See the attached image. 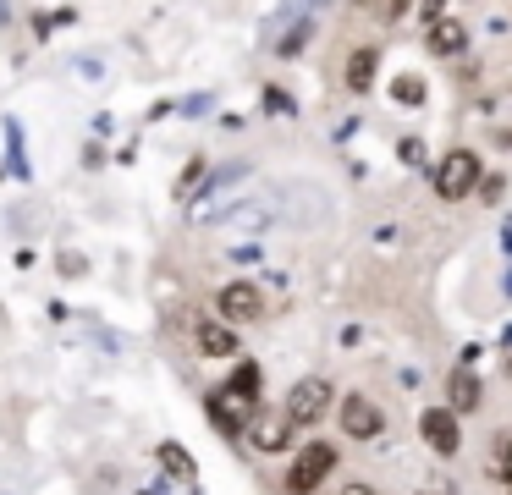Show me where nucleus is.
Listing matches in <instances>:
<instances>
[{"mask_svg": "<svg viewBox=\"0 0 512 495\" xmlns=\"http://www.w3.org/2000/svg\"><path fill=\"white\" fill-rule=\"evenodd\" d=\"M342 495H375V490H369V484H347Z\"/></svg>", "mask_w": 512, "mask_h": 495, "instance_id": "a211bd4d", "label": "nucleus"}, {"mask_svg": "<svg viewBox=\"0 0 512 495\" xmlns=\"http://www.w3.org/2000/svg\"><path fill=\"white\" fill-rule=\"evenodd\" d=\"M358 6H369L380 22H397L402 17V0H358Z\"/></svg>", "mask_w": 512, "mask_h": 495, "instance_id": "2eb2a0df", "label": "nucleus"}, {"mask_svg": "<svg viewBox=\"0 0 512 495\" xmlns=\"http://www.w3.org/2000/svg\"><path fill=\"white\" fill-rule=\"evenodd\" d=\"M424 440H430V451H441V457H457L463 451V429H457V407H430V413L419 418Z\"/></svg>", "mask_w": 512, "mask_h": 495, "instance_id": "6e6552de", "label": "nucleus"}, {"mask_svg": "<svg viewBox=\"0 0 512 495\" xmlns=\"http://www.w3.org/2000/svg\"><path fill=\"white\" fill-rule=\"evenodd\" d=\"M446 396H452V407L457 413H468V407H479V380H474V369H452V380H446Z\"/></svg>", "mask_w": 512, "mask_h": 495, "instance_id": "9b49d317", "label": "nucleus"}, {"mask_svg": "<svg viewBox=\"0 0 512 495\" xmlns=\"http://www.w3.org/2000/svg\"><path fill=\"white\" fill-rule=\"evenodd\" d=\"M215 308H221V319H232V325H254V319H265V292H259L254 281H226L221 292H215Z\"/></svg>", "mask_w": 512, "mask_h": 495, "instance_id": "20e7f679", "label": "nucleus"}, {"mask_svg": "<svg viewBox=\"0 0 512 495\" xmlns=\"http://www.w3.org/2000/svg\"><path fill=\"white\" fill-rule=\"evenodd\" d=\"M463 44H468V28H463L457 17L430 22V50H435V55H463Z\"/></svg>", "mask_w": 512, "mask_h": 495, "instance_id": "9d476101", "label": "nucleus"}, {"mask_svg": "<svg viewBox=\"0 0 512 495\" xmlns=\"http://www.w3.org/2000/svg\"><path fill=\"white\" fill-rule=\"evenodd\" d=\"M375 66H380V50H353L347 55V88L364 94V88L375 83Z\"/></svg>", "mask_w": 512, "mask_h": 495, "instance_id": "f8f14e48", "label": "nucleus"}, {"mask_svg": "<svg viewBox=\"0 0 512 495\" xmlns=\"http://www.w3.org/2000/svg\"><path fill=\"white\" fill-rule=\"evenodd\" d=\"M501 479H507V490H512V440H507V457H501Z\"/></svg>", "mask_w": 512, "mask_h": 495, "instance_id": "f3484780", "label": "nucleus"}, {"mask_svg": "<svg viewBox=\"0 0 512 495\" xmlns=\"http://www.w3.org/2000/svg\"><path fill=\"white\" fill-rule=\"evenodd\" d=\"M193 341H199V352H210V358H232L237 325L232 319H193Z\"/></svg>", "mask_w": 512, "mask_h": 495, "instance_id": "1a4fd4ad", "label": "nucleus"}, {"mask_svg": "<svg viewBox=\"0 0 512 495\" xmlns=\"http://www.w3.org/2000/svg\"><path fill=\"white\" fill-rule=\"evenodd\" d=\"M336 418H342V429L353 440H375L380 429H386V413H380L369 396H342V407H336Z\"/></svg>", "mask_w": 512, "mask_h": 495, "instance_id": "0eeeda50", "label": "nucleus"}, {"mask_svg": "<svg viewBox=\"0 0 512 495\" xmlns=\"http://www.w3.org/2000/svg\"><path fill=\"white\" fill-rule=\"evenodd\" d=\"M336 402V391H331V380L325 374H303L298 385H292V396H287V418L298 429H309V424H320L325 418V407Z\"/></svg>", "mask_w": 512, "mask_h": 495, "instance_id": "7ed1b4c3", "label": "nucleus"}, {"mask_svg": "<svg viewBox=\"0 0 512 495\" xmlns=\"http://www.w3.org/2000/svg\"><path fill=\"white\" fill-rule=\"evenodd\" d=\"M474 187H479V154L474 149L441 154V165H435V193H441L446 204H457V198H468Z\"/></svg>", "mask_w": 512, "mask_h": 495, "instance_id": "f257e3e1", "label": "nucleus"}, {"mask_svg": "<svg viewBox=\"0 0 512 495\" xmlns=\"http://www.w3.org/2000/svg\"><path fill=\"white\" fill-rule=\"evenodd\" d=\"M331 468H336V451L325 446V440L303 446L298 457H292V468H287V495H314L325 479H331Z\"/></svg>", "mask_w": 512, "mask_h": 495, "instance_id": "f03ea898", "label": "nucleus"}, {"mask_svg": "<svg viewBox=\"0 0 512 495\" xmlns=\"http://www.w3.org/2000/svg\"><path fill=\"white\" fill-rule=\"evenodd\" d=\"M160 462H166L171 473H182V479H193V462L182 457V446H171V440H166V446H160Z\"/></svg>", "mask_w": 512, "mask_h": 495, "instance_id": "ddd939ff", "label": "nucleus"}, {"mask_svg": "<svg viewBox=\"0 0 512 495\" xmlns=\"http://www.w3.org/2000/svg\"><path fill=\"white\" fill-rule=\"evenodd\" d=\"M259 413L254 391H243V385H221V391L210 396V418L221 429H248V418Z\"/></svg>", "mask_w": 512, "mask_h": 495, "instance_id": "423d86ee", "label": "nucleus"}, {"mask_svg": "<svg viewBox=\"0 0 512 495\" xmlns=\"http://www.w3.org/2000/svg\"><path fill=\"white\" fill-rule=\"evenodd\" d=\"M391 94H397V105H419L424 83H419V77H397V88H391Z\"/></svg>", "mask_w": 512, "mask_h": 495, "instance_id": "4468645a", "label": "nucleus"}, {"mask_svg": "<svg viewBox=\"0 0 512 495\" xmlns=\"http://www.w3.org/2000/svg\"><path fill=\"white\" fill-rule=\"evenodd\" d=\"M441 6H446V0H424V6H419V11H424V22H441V17H446Z\"/></svg>", "mask_w": 512, "mask_h": 495, "instance_id": "dca6fc26", "label": "nucleus"}, {"mask_svg": "<svg viewBox=\"0 0 512 495\" xmlns=\"http://www.w3.org/2000/svg\"><path fill=\"white\" fill-rule=\"evenodd\" d=\"M292 429H298V424L287 418V407H259V413L248 418L243 435H248V446H254V451H287Z\"/></svg>", "mask_w": 512, "mask_h": 495, "instance_id": "39448f33", "label": "nucleus"}]
</instances>
